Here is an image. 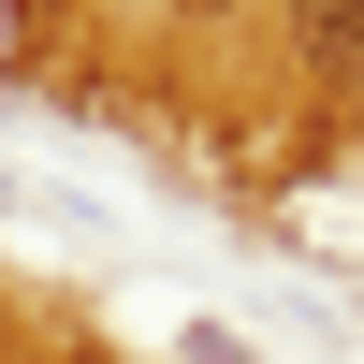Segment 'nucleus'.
<instances>
[{"instance_id":"1","label":"nucleus","mask_w":364,"mask_h":364,"mask_svg":"<svg viewBox=\"0 0 364 364\" xmlns=\"http://www.w3.org/2000/svg\"><path fill=\"white\" fill-rule=\"evenodd\" d=\"M291 29H306L321 87H364V0H291Z\"/></svg>"},{"instance_id":"2","label":"nucleus","mask_w":364,"mask_h":364,"mask_svg":"<svg viewBox=\"0 0 364 364\" xmlns=\"http://www.w3.org/2000/svg\"><path fill=\"white\" fill-rule=\"evenodd\" d=\"M73 364H102V350H73Z\"/></svg>"}]
</instances>
